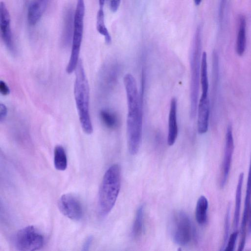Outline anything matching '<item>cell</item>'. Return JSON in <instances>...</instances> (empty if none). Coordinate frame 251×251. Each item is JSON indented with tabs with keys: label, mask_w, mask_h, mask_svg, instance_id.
I'll list each match as a JSON object with an SVG mask.
<instances>
[{
	"label": "cell",
	"mask_w": 251,
	"mask_h": 251,
	"mask_svg": "<svg viewBox=\"0 0 251 251\" xmlns=\"http://www.w3.org/2000/svg\"><path fill=\"white\" fill-rule=\"evenodd\" d=\"M124 83L128 109L126 119L128 150L130 154L135 155L138 152L142 143V102L136 80L131 74H126L125 75Z\"/></svg>",
	"instance_id": "obj_1"
},
{
	"label": "cell",
	"mask_w": 251,
	"mask_h": 251,
	"mask_svg": "<svg viewBox=\"0 0 251 251\" xmlns=\"http://www.w3.org/2000/svg\"><path fill=\"white\" fill-rule=\"evenodd\" d=\"M74 96L79 121L84 132L90 134L93 131L89 112V87L82 61L75 69Z\"/></svg>",
	"instance_id": "obj_2"
},
{
	"label": "cell",
	"mask_w": 251,
	"mask_h": 251,
	"mask_svg": "<svg viewBox=\"0 0 251 251\" xmlns=\"http://www.w3.org/2000/svg\"><path fill=\"white\" fill-rule=\"evenodd\" d=\"M121 169L118 164L111 165L105 172L98 195V210L102 216L107 215L113 208L121 187Z\"/></svg>",
	"instance_id": "obj_3"
},
{
	"label": "cell",
	"mask_w": 251,
	"mask_h": 251,
	"mask_svg": "<svg viewBox=\"0 0 251 251\" xmlns=\"http://www.w3.org/2000/svg\"><path fill=\"white\" fill-rule=\"evenodd\" d=\"M201 30L198 27L192 45L190 56V115L191 118L195 117L198 105L201 68Z\"/></svg>",
	"instance_id": "obj_4"
},
{
	"label": "cell",
	"mask_w": 251,
	"mask_h": 251,
	"mask_svg": "<svg viewBox=\"0 0 251 251\" xmlns=\"http://www.w3.org/2000/svg\"><path fill=\"white\" fill-rule=\"evenodd\" d=\"M84 14V0H77L74 13L71 54L66 68V72L68 74H71L75 70L79 61V55L83 37Z\"/></svg>",
	"instance_id": "obj_5"
},
{
	"label": "cell",
	"mask_w": 251,
	"mask_h": 251,
	"mask_svg": "<svg viewBox=\"0 0 251 251\" xmlns=\"http://www.w3.org/2000/svg\"><path fill=\"white\" fill-rule=\"evenodd\" d=\"M44 243L43 235L33 226L22 228L13 238L14 247L20 251L38 250L43 247Z\"/></svg>",
	"instance_id": "obj_6"
},
{
	"label": "cell",
	"mask_w": 251,
	"mask_h": 251,
	"mask_svg": "<svg viewBox=\"0 0 251 251\" xmlns=\"http://www.w3.org/2000/svg\"><path fill=\"white\" fill-rule=\"evenodd\" d=\"M172 234L174 242L179 246H186L191 241L193 229L191 220L186 213L176 212L173 216Z\"/></svg>",
	"instance_id": "obj_7"
},
{
	"label": "cell",
	"mask_w": 251,
	"mask_h": 251,
	"mask_svg": "<svg viewBox=\"0 0 251 251\" xmlns=\"http://www.w3.org/2000/svg\"><path fill=\"white\" fill-rule=\"evenodd\" d=\"M58 206L60 212L69 219L78 221L83 215L81 203L77 197L70 193L60 197Z\"/></svg>",
	"instance_id": "obj_8"
},
{
	"label": "cell",
	"mask_w": 251,
	"mask_h": 251,
	"mask_svg": "<svg viewBox=\"0 0 251 251\" xmlns=\"http://www.w3.org/2000/svg\"><path fill=\"white\" fill-rule=\"evenodd\" d=\"M234 148L232 126L231 125H228L227 127L226 134L224 155L222 168V177L220 182V186L222 188L225 187L228 179L230 170Z\"/></svg>",
	"instance_id": "obj_9"
},
{
	"label": "cell",
	"mask_w": 251,
	"mask_h": 251,
	"mask_svg": "<svg viewBox=\"0 0 251 251\" xmlns=\"http://www.w3.org/2000/svg\"><path fill=\"white\" fill-rule=\"evenodd\" d=\"M0 27L5 46L10 52L14 53L15 49L10 26V16L5 4L2 1L0 4Z\"/></svg>",
	"instance_id": "obj_10"
},
{
	"label": "cell",
	"mask_w": 251,
	"mask_h": 251,
	"mask_svg": "<svg viewBox=\"0 0 251 251\" xmlns=\"http://www.w3.org/2000/svg\"><path fill=\"white\" fill-rule=\"evenodd\" d=\"M251 203V159L249 167L246 191L244 202V208L240 227V240L238 250H243L247 237V226L248 222L249 215Z\"/></svg>",
	"instance_id": "obj_11"
},
{
	"label": "cell",
	"mask_w": 251,
	"mask_h": 251,
	"mask_svg": "<svg viewBox=\"0 0 251 251\" xmlns=\"http://www.w3.org/2000/svg\"><path fill=\"white\" fill-rule=\"evenodd\" d=\"M197 127L198 133H205L208 128L210 113V103L208 95H201L198 102L197 112Z\"/></svg>",
	"instance_id": "obj_12"
},
{
	"label": "cell",
	"mask_w": 251,
	"mask_h": 251,
	"mask_svg": "<svg viewBox=\"0 0 251 251\" xmlns=\"http://www.w3.org/2000/svg\"><path fill=\"white\" fill-rule=\"evenodd\" d=\"M178 126L177 123V100L173 98L170 102L168 118V132L167 142L169 146H173L178 135Z\"/></svg>",
	"instance_id": "obj_13"
},
{
	"label": "cell",
	"mask_w": 251,
	"mask_h": 251,
	"mask_svg": "<svg viewBox=\"0 0 251 251\" xmlns=\"http://www.w3.org/2000/svg\"><path fill=\"white\" fill-rule=\"evenodd\" d=\"M49 0H33L27 9V20L29 25H36L41 18Z\"/></svg>",
	"instance_id": "obj_14"
},
{
	"label": "cell",
	"mask_w": 251,
	"mask_h": 251,
	"mask_svg": "<svg viewBox=\"0 0 251 251\" xmlns=\"http://www.w3.org/2000/svg\"><path fill=\"white\" fill-rule=\"evenodd\" d=\"M74 14L71 8H67L64 13L62 42L68 46L72 41L74 30Z\"/></svg>",
	"instance_id": "obj_15"
},
{
	"label": "cell",
	"mask_w": 251,
	"mask_h": 251,
	"mask_svg": "<svg viewBox=\"0 0 251 251\" xmlns=\"http://www.w3.org/2000/svg\"><path fill=\"white\" fill-rule=\"evenodd\" d=\"M244 176V173H241L240 174L237 184L235 193V208L233 222L234 230L238 229V227L239 225V219L242 202V191Z\"/></svg>",
	"instance_id": "obj_16"
},
{
	"label": "cell",
	"mask_w": 251,
	"mask_h": 251,
	"mask_svg": "<svg viewBox=\"0 0 251 251\" xmlns=\"http://www.w3.org/2000/svg\"><path fill=\"white\" fill-rule=\"evenodd\" d=\"M246 21L241 15L239 19V27L236 40V52L239 56H242L246 47Z\"/></svg>",
	"instance_id": "obj_17"
},
{
	"label": "cell",
	"mask_w": 251,
	"mask_h": 251,
	"mask_svg": "<svg viewBox=\"0 0 251 251\" xmlns=\"http://www.w3.org/2000/svg\"><path fill=\"white\" fill-rule=\"evenodd\" d=\"M208 201L204 196H201L198 199L196 207L195 216L197 223L204 225L207 220Z\"/></svg>",
	"instance_id": "obj_18"
},
{
	"label": "cell",
	"mask_w": 251,
	"mask_h": 251,
	"mask_svg": "<svg viewBox=\"0 0 251 251\" xmlns=\"http://www.w3.org/2000/svg\"><path fill=\"white\" fill-rule=\"evenodd\" d=\"M144 206L141 205L138 208L133 224L132 233L133 237L139 239L142 235L144 230Z\"/></svg>",
	"instance_id": "obj_19"
},
{
	"label": "cell",
	"mask_w": 251,
	"mask_h": 251,
	"mask_svg": "<svg viewBox=\"0 0 251 251\" xmlns=\"http://www.w3.org/2000/svg\"><path fill=\"white\" fill-rule=\"evenodd\" d=\"M54 165L59 171H64L67 167V157L64 148L61 145L56 146L54 150Z\"/></svg>",
	"instance_id": "obj_20"
},
{
	"label": "cell",
	"mask_w": 251,
	"mask_h": 251,
	"mask_svg": "<svg viewBox=\"0 0 251 251\" xmlns=\"http://www.w3.org/2000/svg\"><path fill=\"white\" fill-rule=\"evenodd\" d=\"M200 82L201 87V95H208L209 83L207 75V54L205 51L202 52L201 56Z\"/></svg>",
	"instance_id": "obj_21"
},
{
	"label": "cell",
	"mask_w": 251,
	"mask_h": 251,
	"mask_svg": "<svg viewBox=\"0 0 251 251\" xmlns=\"http://www.w3.org/2000/svg\"><path fill=\"white\" fill-rule=\"evenodd\" d=\"M97 29L98 31L104 37L105 42L110 44L111 38L105 26L104 23V15L103 8L100 7L97 16Z\"/></svg>",
	"instance_id": "obj_22"
},
{
	"label": "cell",
	"mask_w": 251,
	"mask_h": 251,
	"mask_svg": "<svg viewBox=\"0 0 251 251\" xmlns=\"http://www.w3.org/2000/svg\"><path fill=\"white\" fill-rule=\"evenodd\" d=\"M100 118L102 123L109 128H115L118 124L116 115L111 111L103 109L100 112Z\"/></svg>",
	"instance_id": "obj_23"
},
{
	"label": "cell",
	"mask_w": 251,
	"mask_h": 251,
	"mask_svg": "<svg viewBox=\"0 0 251 251\" xmlns=\"http://www.w3.org/2000/svg\"><path fill=\"white\" fill-rule=\"evenodd\" d=\"M230 205L229 204L226 210L225 225H224V235L223 237V243L221 250H224L227 244L229 237V229H230Z\"/></svg>",
	"instance_id": "obj_24"
},
{
	"label": "cell",
	"mask_w": 251,
	"mask_h": 251,
	"mask_svg": "<svg viewBox=\"0 0 251 251\" xmlns=\"http://www.w3.org/2000/svg\"><path fill=\"white\" fill-rule=\"evenodd\" d=\"M239 233V230H235L231 233V234L229 236L228 241L226 246L224 249V251H233L234 250L235 245L236 244V242L237 241V239L238 238V235Z\"/></svg>",
	"instance_id": "obj_25"
},
{
	"label": "cell",
	"mask_w": 251,
	"mask_h": 251,
	"mask_svg": "<svg viewBox=\"0 0 251 251\" xmlns=\"http://www.w3.org/2000/svg\"><path fill=\"white\" fill-rule=\"evenodd\" d=\"M226 2V0H220L218 10V20L220 24H221L223 21Z\"/></svg>",
	"instance_id": "obj_26"
},
{
	"label": "cell",
	"mask_w": 251,
	"mask_h": 251,
	"mask_svg": "<svg viewBox=\"0 0 251 251\" xmlns=\"http://www.w3.org/2000/svg\"><path fill=\"white\" fill-rule=\"evenodd\" d=\"M7 109L5 104H0V121L3 122L7 117Z\"/></svg>",
	"instance_id": "obj_27"
},
{
	"label": "cell",
	"mask_w": 251,
	"mask_h": 251,
	"mask_svg": "<svg viewBox=\"0 0 251 251\" xmlns=\"http://www.w3.org/2000/svg\"><path fill=\"white\" fill-rule=\"evenodd\" d=\"M0 92L3 96L8 95L10 93V89L5 82L2 80L0 81Z\"/></svg>",
	"instance_id": "obj_28"
},
{
	"label": "cell",
	"mask_w": 251,
	"mask_h": 251,
	"mask_svg": "<svg viewBox=\"0 0 251 251\" xmlns=\"http://www.w3.org/2000/svg\"><path fill=\"white\" fill-rule=\"evenodd\" d=\"M109 0V7L110 8V10L113 12H115L117 11L118 10L121 0Z\"/></svg>",
	"instance_id": "obj_29"
},
{
	"label": "cell",
	"mask_w": 251,
	"mask_h": 251,
	"mask_svg": "<svg viewBox=\"0 0 251 251\" xmlns=\"http://www.w3.org/2000/svg\"><path fill=\"white\" fill-rule=\"evenodd\" d=\"M93 239V238L92 236H90L86 238L82 246V251H85L89 250V248L92 244Z\"/></svg>",
	"instance_id": "obj_30"
},
{
	"label": "cell",
	"mask_w": 251,
	"mask_h": 251,
	"mask_svg": "<svg viewBox=\"0 0 251 251\" xmlns=\"http://www.w3.org/2000/svg\"><path fill=\"white\" fill-rule=\"evenodd\" d=\"M248 232L249 234L251 233V204L249 212V219H248Z\"/></svg>",
	"instance_id": "obj_31"
},
{
	"label": "cell",
	"mask_w": 251,
	"mask_h": 251,
	"mask_svg": "<svg viewBox=\"0 0 251 251\" xmlns=\"http://www.w3.org/2000/svg\"><path fill=\"white\" fill-rule=\"evenodd\" d=\"M105 0H99L100 7L103 8Z\"/></svg>",
	"instance_id": "obj_32"
},
{
	"label": "cell",
	"mask_w": 251,
	"mask_h": 251,
	"mask_svg": "<svg viewBox=\"0 0 251 251\" xmlns=\"http://www.w3.org/2000/svg\"><path fill=\"white\" fill-rule=\"evenodd\" d=\"M194 1L196 5H199L201 3V0H194Z\"/></svg>",
	"instance_id": "obj_33"
}]
</instances>
